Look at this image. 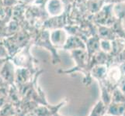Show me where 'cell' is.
Here are the masks:
<instances>
[{"instance_id": "6da1fadb", "label": "cell", "mask_w": 125, "mask_h": 116, "mask_svg": "<svg viewBox=\"0 0 125 116\" xmlns=\"http://www.w3.org/2000/svg\"><path fill=\"white\" fill-rule=\"evenodd\" d=\"M66 101L61 102L57 105H39L31 114V116H54V114L58 112L59 109L65 104Z\"/></svg>"}, {"instance_id": "7a4b0ae2", "label": "cell", "mask_w": 125, "mask_h": 116, "mask_svg": "<svg viewBox=\"0 0 125 116\" xmlns=\"http://www.w3.org/2000/svg\"><path fill=\"white\" fill-rule=\"evenodd\" d=\"M0 76L10 85L15 84V75L13 72V67L10 63H6L5 66L2 67L1 72H0Z\"/></svg>"}, {"instance_id": "3957f363", "label": "cell", "mask_w": 125, "mask_h": 116, "mask_svg": "<svg viewBox=\"0 0 125 116\" xmlns=\"http://www.w3.org/2000/svg\"><path fill=\"white\" fill-rule=\"evenodd\" d=\"M10 85L8 83H6L5 80H3L2 77L0 76V89L2 88H10Z\"/></svg>"}, {"instance_id": "277c9868", "label": "cell", "mask_w": 125, "mask_h": 116, "mask_svg": "<svg viewBox=\"0 0 125 116\" xmlns=\"http://www.w3.org/2000/svg\"><path fill=\"white\" fill-rule=\"evenodd\" d=\"M54 116H62V115H60L58 112H57L56 114H54Z\"/></svg>"}]
</instances>
